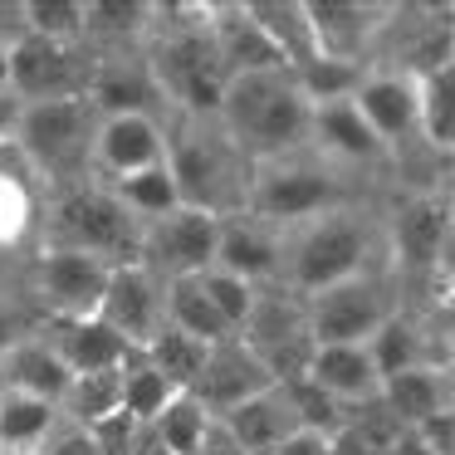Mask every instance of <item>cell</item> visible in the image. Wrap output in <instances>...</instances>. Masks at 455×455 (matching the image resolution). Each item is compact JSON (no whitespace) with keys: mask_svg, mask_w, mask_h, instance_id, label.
Returning <instances> with one entry per match:
<instances>
[{"mask_svg":"<svg viewBox=\"0 0 455 455\" xmlns=\"http://www.w3.org/2000/svg\"><path fill=\"white\" fill-rule=\"evenodd\" d=\"M206 5L211 0H157L152 35L142 40V60L157 79L167 118H216L230 89V69L220 64L206 30Z\"/></svg>","mask_w":455,"mask_h":455,"instance_id":"cell-1","label":"cell"},{"mask_svg":"<svg viewBox=\"0 0 455 455\" xmlns=\"http://www.w3.org/2000/svg\"><path fill=\"white\" fill-rule=\"evenodd\" d=\"M372 269H387V240H382V211L363 196L284 230L279 289H289L299 299L333 289L343 279L372 275Z\"/></svg>","mask_w":455,"mask_h":455,"instance_id":"cell-2","label":"cell"},{"mask_svg":"<svg viewBox=\"0 0 455 455\" xmlns=\"http://www.w3.org/2000/svg\"><path fill=\"white\" fill-rule=\"evenodd\" d=\"M167 172L181 206L226 220L245 211L255 162L230 142L216 118H167Z\"/></svg>","mask_w":455,"mask_h":455,"instance_id":"cell-3","label":"cell"},{"mask_svg":"<svg viewBox=\"0 0 455 455\" xmlns=\"http://www.w3.org/2000/svg\"><path fill=\"white\" fill-rule=\"evenodd\" d=\"M216 123L230 132V142L250 162H275V157L308 152L314 108L299 93L289 69H265V74H240V79H230Z\"/></svg>","mask_w":455,"mask_h":455,"instance_id":"cell-4","label":"cell"},{"mask_svg":"<svg viewBox=\"0 0 455 455\" xmlns=\"http://www.w3.org/2000/svg\"><path fill=\"white\" fill-rule=\"evenodd\" d=\"M142 220L113 196L108 181H79L44 196V220H40V245L50 250H79L103 265H128L138 259Z\"/></svg>","mask_w":455,"mask_h":455,"instance_id":"cell-5","label":"cell"},{"mask_svg":"<svg viewBox=\"0 0 455 455\" xmlns=\"http://www.w3.org/2000/svg\"><path fill=\"white\" fill-rule=\"evenodd\" d=\"M93 132H99V108L89 99L20 103L11 148L50 196V191L93 181Z\"/></svg>","mask_w":455,"mask_h":455,"instance_id":"cell-6","label":"cell"},{"mask_svg":"<svg viewBox=\"0 0 455 455\" xmlns=\"http://www.w3.org/2000/svg\"><path fill=\"white\" fill-rule=\"evenodd\" d=\"M451 187L426 191H396L382 211V240H387V269L396 284L416 279H445L451 275Z\"/></svg>","mask_w":455,"mask_h":455,"instance_id":"cell-7","label":"cell"},{"mask_svg":"<svg viewBox=\"0 0 455 455\" xmlns=\"http://www.w3.org/2000/svg\"><path fill=\"white\" fill-rule=\"evenodd\" d=\"M343 201H357L353 181L338 167H328L318 152H294V157L255 162L245 211L275 230H294L304 220L323 216V211L343 206Z\"/></svg>","mask_w":455,"mask_h":455,"instance_id":"cell-8","label":"cell"},{"mask_svg":"<svg viewBox=\"0 0 455 455\" xmlns=\"http://www.w3.org/2000/svg\"><path fill=\"white\" fill-rule=\"evenodd\" d=\"M402 308L392 269H372V275L343 279L333 289H318L304 299L308 314V338L318 343H367L387 318Z\"/></svg>","mask_w":455,"mask_h":455,"instance_id":"cell-9","label":"cell"},{"mask_svg":"<svg viewBox=\"0 0 455 455\" xmlns=\"http://www.w3.org/2000/svg\"><path fill=\"white\" fill-rule=\"evenodd\" d=\"M108 269L113 265L79 250L40 245L25 259V304L35 318H93L108 289Z\"/></svg>","mask_w":455,"mask_h":455,"instance_id":"cell-10","label":"cell"},{"mask_svg":"<svg viewBox=\"0 0 455 455\" xmlns=\"http://www.w3.org/2000/svg\"><path fill=\"white\" fill-rule=\"evenodd\" d=\"M93 60H99V54H93L89 44L20 35V40L11 44V93L20 103L89 99Z\"/></svg>","mask_w":455,"mask_h":455,"instance_id":"cell-11","label":"cell"},{"mask_svg":"<svg viewBox=\"0 0 455 455\" xmlns=\"http://www.w3.org/2000/svg\"><path fill=\"white\" fill-rule=\"evenodd\" d=\"M240 338L259 353V363L269 367L275 382H299V377L308 372V357H314L308 314H304V299L289 294V289H279V284L259 289Z\"/></svg>","mask_w":455,"mask_h":455,"instance_id":"cell-12","label":"cell"},{"mask_svg":"<svg viewBox=\"0 0 455 455\" xmlns=\"http://www.w3.org/2000/svg\"><path fill=\"white\" fill-rule=\"evenodd\" d=\"M216 230L220 220L206 211L177 206L157 220H142V240H138V265H148L162 284L172 279H191L201 269L216 265Z\"/></svg>","mask_w":455,"mask_h":455,"instance_id":"cell-13","label":"cell"},{"mask_svg":"<svg viewBox=\"0 0 455 455\" xmlns=\"http://www.w3.org/2000/svg\"><path fill=\"white\" fill-rule=\"evenodd\" d=\"M308 35H314L318 60H343L372 69L387 30H392L396 5H372V0H304Z\"/></svg>","mask_w":455,"mask_h":455,"instance_id":"cell-14","label":"cell"},{"mask_svg":"<svg viewBox=\"0 0 455 455\" xmlns=\"http://www.w3.org/2000/svg\"><path fill=\"white\" fill-rule=\"evenodd\" d=\"M93 318H103L132 353H142V347L162 333V323H167V284H162L148 265H138V259L113 265L108 289H103Z\"/></svg>","mask_w":455,"mask_h":455,"instance_id":"cell-15","label":"cell"},{"mask_svg":"<svg viewBox=\"0 0 455 455\" xmlns=\"http://www.w3.org/2000/svg\"><path fill=\"white\" fill-rule=\"evenodd\" d=\"M162 162H167V118H152V113L99 118V132H93V177L99 181L138 177Z\"/></svg>","mask_w":455,"mask_h":455,"instance_id":"cell-16","label":"cell"},{"mask_svg":"<svg viewBox=\"0 0 455 455\" xmlns=\"http://www.w3.org/2000/svg\"><path fill=\"white\" fill-rule=\"evenodd\" d=\"M265 387H275L269 367L259 363V353L245 338L230 333V338H220V343H211L206 363H201L196 382H191V396H196L211 416H226V411H235L240 402L259 396Z\"/></svg>","mask_w":455,"mask_h":455,"instance_id":"cell-17","label":"cell"},{"mask_svg":"<svg viewBox=\"0 0 455 455\" xmlns=\"http://www.w3.org/2000/svg\"><path fill=\"white\" fill-rule=\"evenodd\" d=\"M308 152L338 167L343 177L353 172H392V152L377 142V132L363 123V113L347 103H318L314 108V128H308Z\"/></svg>","mask_w":455,"mask_h":455,"instance_id":"cell-18","label":"cell"},{"mask_svg":"<svg viewBox=\"0 0 455 455\" xmlns=\"http://www.w3.org/2000/svg\"><path fill=\"white\" fill-rule=\"evenodd\" d=\"M353 108L363 113V123L377 132L387 152H406L416 148V79L402 69H387V64H372L363 74L353 93Z\"/></svg>","mask_w":455,"mask_h":455,"instance_id":"cell-19","label":"cell"},{"mask_svg":"<svg viewBox=\"0 0 455 455\" xmlns=\"http://www.w3.org/2000/svg\"><path fill=\"white\" fill-rule=\"evenodd\" d=\"M93 79H89V103L99 108V118L113 113H152V118H167L162 108L157 79H152L142 50H93Z\"/></svg>","mask_w":455,"mask_h":455,"instance_id":"cell-20","label":"cell"},{"mask_svg":"<svg viewBox=\"0 0 455 455\" xmlns=\"http://www.w3.org/2000/svg\"><path fill=\"white\" fill-rule=\"evenodd\" d=\"M279 265H284V230L265 226L259 216L240 211V216H226L216 230V269L245 279L255 289L279 284Z\"/></svg>","mask_w":455,"mask_h":455,"instance_id":"cell-21","label":"cell"},{"mask_svg":"<svg viewBox=\"0 0 455 455\" xmlns=\"http://www.w3.org/2000/svg\"><path fill=\"white\" fill-rule=\"evenodd\" d=\"M44 187L20 162L15 148H0V255L30 259L40 250Z\"/></svg>","mask_w":455,"mask_h":455,"instance_id":"cell-22","label":"cell"},{"mask_svg":"<svg viewBox=\"0 0 455 455\" xmlns=\"http://www.w3.org/2000/svg\"><path fill=\"white\" fill-rule=\"evenodd\" d=\"M216 426L226 431V441L235 445L240 455H275L284 441H294V435L304 431V421H299V411H294V396H289L284 382L265 387L259 396L240 402L235 411L216 416Z\"/></svg>","mask_w":455,"mask_h":455,"instance_id":"cell-23","label":"cell"},{"mask_svg":"<svg viewBox=\"0 0 455 455\" xmlns=\"http://www.w3.org/2000/svg\"><path fill=\"white\" fill-rule=\"evenodd\" d=\"M206 30H211V44H216L220 64L230 69V79L284 69L279 50L265 40V30L255 25V15H250L245 0H211L206 5Z\"/></svg>","mask_w":455,"mask_h":455,"instance_id":"cell-24","label":"cell"},{"mask_svg":"<svg viewBox=\"0 0 455 455\" xmlns=\"http://www.w3.org/2000/svg\"><path fill=\"white\" fill-rule=\"evenodd\" d=\"M35 328H40V338L54 347V357L69 367V377L123 367L132 353L103 318H35Z\"/></svg>","mask_w":455,"mask_h":455,"instance_id":"cell-25","label":"cell"},{"mask_svg":"<svg viewBox=\"0 0 455 455\" xmlns=\"http://www.w3.org/2000/svg\"><path fill=\"white\" fill-rule=\"evenodd\" d=\"M304 377L318 387V392H328L333 402H343V406L372 402L377 387H382L367 343H318L314 357H308V372Z\"/></svg>","mask_w":455,"mask_h":455,"instance_id":"cell-26","label":"cell"},{"mask_svg":"<svg viewBox=\"0 0 455 455\" xmlns=\"http://www.w3.org/2000/svg\"><path fill=\"white\" fill-rule=\"evenodd\" d=\"M377 402L392 411V421L402 426V431H411L426 416L451 411V367H411V372L382 377Z\"/></svg>","mask_w":455,"mask_h":455,"instance_id":"cell-27","label":"cell"},{"mask_svg":"<svg viewBox=\"0 0 455 455\" xmlns=\"http://www.w3.org/2000/svg\"><path fill=\"white\" fill-rule=\"evenodd\" d=\"M64 387H69V367L54 357V347L40 338V328H30L11 353L0 357V392H25V396L60 402Z\"/></svg>","mask_w":455,"mask_h":455,"instance_id":"cell-28","label":"cell"},{"mask_svg":"<svg viewBox=\"0 0 455 455\" xmlns=\"http://www.w3.org/2000/svg\"><path fill=\"white\" fill-rule=\"evenodd\" d=\"M157 20V0H84L89 50H142Z\"/></svg>","mask_w":455,"mask_h":455,"instance_id":"cell-29","label":"cell"},{"mask_svg":"<svg viewBox=\"0 0 455 455\" xmlns=\"http://www.w3.org/2000/svg\"><path fill=\"white\" fill-rule=\"evenodd\" d=\"M416 142L431 157L451 162V152H455V64L416 74Z\"/></svg>","mask_w":455,"mask_h":455,"instance_id":"cell-30","label":"cell"},{"mask_svg":"<svg viewBox=\"0 0 455 455\" xmlns=\"http://www.w3.org/2000/svg\"><path fill=\"white\" fill-rule=\"evenodd\" d=\"M60 426H64L60 402L25 396V392H0V451L40 455L44 441H50Z\"/></svg>","mask_w":455,"mask_h":455,"instance_id":"cell-31","label":"cell"},{"mask_svg":"<svg viewBox=\"0 0 455 455\" xmlns=\"http://www.w3.org/2000/svg\"><path fill=\"white\" fill-rule=\"evenodd\" d=\"M255 25L265 30V40L279 50L284 69H299V64L318 60L314 50V35H308V15H304V0H245Z\"/></svg>","mask_w":455,"mask_h":455,"instance_id":"cell-32","label":"cell"},{"mask_svg":"<svg viewBox=\"0 0 455 455\" xmlns=\"http://www.w3.org/2000/svg\"><path fill=\"white\" fill-rule=\"evenodd\" d=\"M60 411L69 426H93V421H103V416L123 411V367L69 377V387H64V396H60Z\"/></svg>","mask_w":455,"mask_h":455,"instance_id":"cell-33","label":"cell"},{"mask_svg":"<svg viewBox=\"0 0 455 455\" xmlns=\"http://www.w3.org/2000/svg\"><path fill=\"white\" fill-rule=\"evenodd\" d=\"M167 328L191 333V338H201V343H220V338L235 333V328L216 314V304L206 299V289H201L196 275H191V279H172V284H167Z\"/></svg>","mask_w":455,"mask_h":455,"instance_id":"cell-34","label":"cell"},{"mask_svg":"<svg viewBox=\"0 0 455 455\" xmlns=\"http://www.w3.org/2000/svg\"><path fill=\"white\" fill-rule=\"evenodd\" d=\"M148 426L162 435V445H167L172 455H201L211 441V431H216V416H211L191 392H177L157 411V421H148Z\"/></svg>","mask_w":455,"mask_h":455,"instance_id":"cell-35","label":"cell"},{"mask_svg":"<svg viewBox=\"0 0 455 455\" xmlns=\"http://www.w3.org/2000/svg\"><path fill=\"white\" fill-rule=\"evenodd\" d=\"M206 353H211V343H201V338H191V333H177V328H167V323H162V333L142 347V357H148L177 392H191Z\"/></svg>","mask_w":455,"mask_h":455,"instance_id":"cell-36","label":"cell"},{"mask_svg":"<svg viewBox=\"0 0 455 455\" xmlns=\"http://www.w3.org/2000/svg\"><path fill=\"white\" fill-rule=\"evenodd\" d=\"M172 396H177V387H172L142 353H128V363H123V411L148 426V421H157V411Z\"/></svg>","mask_w":455,"mask_h":455,"instance_id":"cell-37","label":"cell"},{"mask_svg":"<svg viewBox=\"0 0 455 455\" xmlns=\"http://www.w3.org/2000/svg\"><path fill=\"white\" fill-rule=\"evenodd\" d=\"M108 187H113V196H118L138 220H157V216H167V211H177V206H181V201H177V181H172L167 162H162V167L138 172V177L108 181Z\"/></svg>","mask_w":455,"mask_h":455,"instance_id":"cell-38","label":"cell"},{"mask_svg":"<svg viewBox=\"0 0 455 455\" xmlns=\"http://www.w3.org/2000/svg\"><path fill=\"white\" fill-rule=\"evenodd\" d=\"M25 35L84 44V0H25Z\"/></svg>","mask_w":455,"mask_h":455,"instance_id":"cell-39","label":"cell"},{"mask_svg":"<svg viewBox=\"0 0 455 455\" xmlns=\"http://www.w3.org/2000/svg\"><path fill=\"white\" fill-rule=\"evenodd\" d=\"M201 289H206V299L216 304V314L226 318L230 328H245V318H250V308H255V299H259V289L255 284H245V279H235V275H226V269H201Z\"/></svg>","mask_w":455,"mask_h":455,"instance_id":"cell-40","label":"cell"},{"mask_svg":"<svg viewBox=\"0 0 455 455\" xmlns=\"http://www.w3.org/2000/svg\"><path fill=\"white\" fill-rule=\"evenodd\" d=\"M142 421H132L128 411H113L103 416V421L84 426V431L93 435V445H99V455H132V435H138Z\"/></svg>","mask_w":455,"mask_h":455,"instance_id":"cell-41","label":"cell"},{"mask_svg":"<svg viewBox=\"0 0 455 455\" xmlns=\"http://www.w3.org/2000/svg\"><path fill=\"white\" fill-rule=\"evenodd\" d=\"M30 328H35V314L25 304V294H0V357L11 353Z\"/></svg>","mask_w":455,"mask_h":455,"instance_id":"cell-42","label":"cell"},{"mask_svg":"<svg viewBox=\"0 0 455 455\" xmlns=\"http://www.w3.org/2000/svg\"><path fill=\"white\" fill-rule=\"evenodd\" d=\"M40 455H99V445H93V435L84 431V426H69V421H64L60 431L44 441Z\"/></svg>","mask_w":455,"mask_h":455,"instance_id":"cell-43","label":"cell"},{"mask_svg":"<svg viewBox=\"0 0 455 455\" xmlns=\"http://www.w3.org/2000/svg\"><path fill=\"white\" fill-rule=\"evenodd\" d=\"M25 35V0H0V44H15Z\"/></svg>","mask_w":455,"mask_h":455,"instance_id":"cell-44","label":"cell"},{"mask_svg":"<svg viewBox=\"0 0 455 455\" xmlns=\"http://www.w3.org/2000/svg\"><path fill=\"white\" fill-rule=\"evenodd\" d=\"M275 455H333V445H328V435H318V431H299L294 441H284Z\"/></svg>","mask_w":455,"mask_h":455,"instance_id":"cell-45","label":"cell"},{"mask_svg":"<svg viewBox=\"0 0 455 455\" xmlns=\"http://www.w3.org/2000/svg\"><path fill=\"white\" fill-rule=\"evenodd\" d=\"M15 123H20V99L15 93H0V148L15 142Z\"/></svg>","mask_w":455,"mask_h":455,"instance_id":"cell-46","label":"cell"},{"mask_svg":"<svg viewBox=\"0 0 455 455\" xmlns=\"http://www.w3.org/2000/svg\"><path fill=\"white\" fill-rule=\"evenodd\" d=\"M132 455H172V451L162 445V435L152 431V426H138V435H132Z\"/></svg>","mask_w":455,"mask_h":455,"instance_id":"cell-47","label":"cell"},{"mask_svg":"<svg viewBox=\"0 0 455 455\" xmlns=\"http://www.w3.org/2000/svg\"><path fill=\"white\" fill-rule=\"evenodd\" d=\"M0 93H11V44H0Z\"/></svg>","mask_w":455,"mask_h":455,"instance_id":"cell-48","label":"cell"},{"mask_svg":"<svg viewBox=\"0 0 455 455\" xmlns=\"http://www.w3.org/2000/svg\"><path fill=\"white\" fill-rule=\"evenodd\" d=\"M0 455H25V451H0Z\"/></svg>","mask_w":455,"mask_h":455,"instance_id":"cell-49","label":"cell"}]
</instances>
